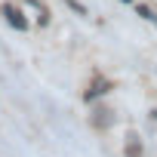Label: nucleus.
<instances>
[{
	"mask_svg": "<svg viewBox=\"0 0 157 157\" xmlns=\"http://www.w3.org/2000/svg\"><path fill=\"white\" fill-rule=\"evenodd\" d=\"M3 16H6V22H10L13 28H19V31H28V22L22 19V13H19L16 6H10V3H6V6H3Z\"/></svg>",
	"mask_w": 157,
	"mask_h": 157,
	"instance_id": "1",
	"label": "nucleus"
},
{
	"mask_svg": "<svg viewBox=\"0 0 157 157\" xmlns=\"http://www.w3.org/2000/svg\"><path fill=\"white\" fill-rule=\"evenodd\" d=\"M123 3H129V0H123Z\"/></svg>",
	"mask_w": 157,
	"mask_h": 157,
	"instance_id": "4",
	"label": "nucleus"
},
{
	"mask_svg": "<svg viewBox=\"0 0 157 157\" xmlns=\"http://www.w3.org/2000/svg\"><path fill=\"white\" fill-rule=\"evenodd\" d=\"M136 13H139V16H142L145 22H157V16H154V13H151L148 6H139V3H136Z\"/></svg>",
	"mask_w": 157,
	"mask_h": 157,
	"instance_id": "3",
	"label": "nucleus"
},
{
	"mask_svg": "<svg viewBox=\"0 0 157 157\" xmlns=\"http://www.w3.org/2000/svg\"><path fill=\"white\" fill-rule=\"evenodd\" d=\"M65 3H68V6H71V10L77 13V16H90V13H86V6L80 3V0H65Z\"/></svg>",
	"mask_w": 157,
	"mask_h": 157,
	"instance_id": "2",
	"label": "nucleus"
}]
</instances>
